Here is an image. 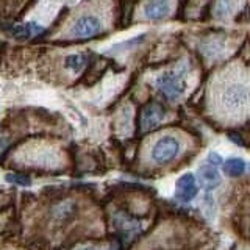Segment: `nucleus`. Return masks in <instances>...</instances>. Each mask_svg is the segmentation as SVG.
<instances>
[{
	"instance_id": "obj_1",
	"label": "nucleus",
	"mask_w": 250,
	"mask_h": 250,
	"mask_svg": "<svg viewBox=\"0 0 250 250\" xmlns=\"http://www.w3.org/2000/svg\"><path fill=\"white\" fill-rule=\"evenodd\" d=\"M219 111L230 117H241L250 111V75L233 74L219 82L216 88Z\"/></svg>"
},
{
	"instance_id": "obj_13",
	"label": "nucleus",
	"mask_w": 250,
	"mask_h": 250,
	"mask_svg": "<svg viewBox=\"0 0 250 250\" xmlns=\"http://www.w3.org/2000/svg\"><path fill=\"white\" fill-rule=\"evenodd\" d=\"M6 182L19 185V186H28L31 185V180L27 175H21V174H8L6 175Z\"/></svg>"
},
{
	"instance_id": "obj_6",
	"label": "nucleus",
	"mask_w": 250,
	"mask_h": 250,
	"mask_svg": "<svg viewBox=\"0 0 250 250\" xmlns=\"http://www.w3.org/2000/svg\"><path fill=\"white\" fill-rule=\"evenodd\" d=\"M199 192V186L195 183V178L192 174H185L177 180V188H175V197L180 202H191Z\"/></svg>"
},
{
	"instance_id": "obj_16",
	"label": "nucleus",
	"mask_w": 250,
	"mask_h": 250,
	"mask_svg": "<svg viewBox=\"0 0 250 250\" xmlns=\"http://www.w3.org/2000/svg\"><path fill=\"white\" fill-rule=\"evenodd\" d=\"M80 250H96V249H91V247H88V249H80Z\"/></svg>"
},
{
	"instance_id": "obj_10",
	"label": "nucleus",
	"mask_w": 250,
	"mask_h": 250,
	"mask_svg": "<svg viewBox=\"0 0 250 250\" xmlns=\"http://www.w3.org/2000/svg\"><path fill=\"white\" fill-rule=\"evenodd\" d=\"M88 62V55L84 53H75V55H69V57L64 60V66L72 70V72H80V70L86 66Z\"/></svg>"
},
{
	"instance_id": "obj_9",
	"label": "nucleus",
	"mask_w": 250,
	"mask_h": 250,
	"mask_svg": "<svg viewBox=\"0 0 250 250\" xmlns=\"http://www.w3.org/2000/svg\"><path fill=\"white\" fill-rule=\"evenodd\" d=\"M41 31H42V27L38 25L36 22H27V23H21V25H16L11 33L16 39H19V41H27V39L39 35Z\"/></svg>"
},
{
	"instance_id": "obj_12",
	"label": "nucleus",
	"mask_w": 250,
	"mask_h": 250,
	"mask_svg": "<svg viewBox=\"0 0 250 250\" xmlns=\"http://www.w3.org/2000/svg\"><path fill=\"white\" fill-rule=\"evenodd\" d=\"M234 6H236V0H217L216 6H214L216 18H219V19L229 18V16L233 13Z\"/></svg>"
},
{
	"instance_id": "obj_2",
	"label": "nucleus",
	"mask_w": 250,
	"mask_h": 250,
	"mask_svg": "<svg viewBox=\"0 0 250 250\" xmlns=\"http://www.w3.org/2000/svg\"><path fill=\"white\" fill-rule=\"evenodd\" d=\"M186 66H180L174 70L164 72L155 80V86L167 100L175 102L183 96L186 89Z\"/></svg>"
},
{
	"instance_id": "obj_11",
	"label": "nucleus",
	"mask_w": 250,
	"mask_h": 250,
	"mask_svg": "<svg viewBox=\"0 0 250 250\" xmlns=\"http://www.w3.org/2000/svg\"><path fill=\"white\" fill-rule=\"evenodd\" d=\"M224 169L227 172V175L230 177H239L244 174L246 170V163L241 158H230L229 161H225Z\"/></svg>"
},
{
	"instance_id": "obj_5",
	"label": "nucleus",
	"mask_w": 250,
	"mask_h": 250,
	"mask_svg": "<svg viewBox=\"0 0 250 250\" xmlns=\"http://www.w3.org/2000/svg\"><path fill=\"white\" fill-rule=\"evenodd\" d=\"M164 116H166V111H164V108L160 104H156V102L148 104L143 109V113H141V117H139L141 131H150L156 128L163 122Z\"/></svg>"
},
{
	"instance_id": "obj_8",
	"label": "nucleus",
	"mask_w": 250,
	"mask_h": 250,
	"mask_svg": "<svg viewBox=\"0 0 250 250\" xmlns=\"http://www.w3.org/2000/svg\"><path fill=\"white\" fill-rule=\"evenodd\" d=\"M199 177L200 182L207 191L216 189V188L221 185V175H219V170L213 164H207V166H202L199 170Z\"/></svg>"
},
{
	"instance_id": "obj_7",
	"label": "nucleus",
	"mask_w": 250,
	"mask_h": 250,
	"mask_svg": "<svg viewBox=\"0 0 250 250\" xmlns=\"http://www.w3.org/2000/svg\"><path fill=\"white\" fill-rule=\"evenodd\" d=\"M170 11V0H148L144 6V14L148 19H163Z\"/></svg>"
},
{
	"instance_id": "obj_14",
	"label": "nucleus",
	"mask_w": 250,
	"mask_h": 250,
	"mask_svg": "<svg viewBox=\"0 0 250 250\" xmlns=\"http://www.w3.org/2000/svg\"><path fill=\"white\" fill-rule=\"evenodd\" d=\"M222 50V44L219 41H209L205 44V52L207 55H216L217 52Z\"/></svg>"
},
{
	"instance_id": "obj_15",
	"label": "nucleus",
	"mask_w": 250,
	"mask_h": 250,
	"mask_svg": "<svg viewBox=\"0 0 250 250\" xmlns=\"http://www.w3.org/2000/svg\"><path fill=\"white\" fill-rule=\"evenodd\" d=\"M208 161L213 164V166H219V164H222V158H221V155H217V153H209L208 155Z\"/></svg>"
},
{
	"instance_id": "obj_4",
	"label": "nucleus",
	"mask_w": 250,
	"mask_h": 250,
	"mask_svg": "<svg viewBox=\"0 0 250 250\" xmlns=\"http://www.w3.org/2000/svg\"><path fill=\"white\" fill-rule=\"evenodd\" d=\"M102 30H104V25H102V21L97 16L84 14V16H80V18L74 22L70 35L78 39H86V38L97 36Z\"/></svg>"
},
{
	"instance_id": "obj_3",
	"label": "nucleus",
	"mask_w": 250,
	"mask_h": 250,
	"mask_svg": "<svg viewBox=\"0 0 250 250\" xmlns=\"http://www.w3.org/2000/svg\"><path fill=\"white\" fill-rule=\"evenodd\" d=\"M182 144L175 136H163L152 147L150 156L155 164H167L180 153Z\"/></svg>"
}]
</instances>
